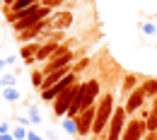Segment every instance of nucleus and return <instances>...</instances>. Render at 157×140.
<instances>
[{"instance_id":"nucleus-28","label":"nucleus","mask_w":157,"mask_h":140,"mask_svg":"<svg viewBox=\"0 0 157 140\" xmlns=\"http://www.w3.org/2000/svg\"><path fill=\"white\" fill-rule=\"evenodd\" d=\"M7 131H10V126H7V123H0V135H2V133H7Z\"/></svg>"},{"instance_id":"nucleus-27","label":"nucleus","mask_w":157,"mask_h":140,"mask_svg":"<svg viewBox=\"0 0 157 140\" xmlns=\"http://www.w3.org/2000/svg\"><path fill=\"white\" fill-rule=\"evenodd\" d=\"M0 140H15V135H10V131H7V133H2V135H0Z\"/></svg>"},{"instance_id":"nucleus-32","label":"nucleus","mask_w":157,"mask_h":140,"mask_svg":"<svg viewBox=\"0 0 157 140\" xmlns=\"http://www.w3.org/2000/svg\"><path fill=\"white\" fill-rule=\"evenodd\" d=\"M2 65H5V60H2V58H0V70H2Z\"/></svg>"},{"instance_id":"nucleus-15","label":"nucleus","mask_w":157,"mask_h":140,"mask_svg":"<svg viewBox=\"0 0 157 140\" xmlns=\"http://www.w3.org/2000/svg\"><path fill=\"white\" fill-rule=\"evenodd\" d=\"M63 128H65V131H68L70 135H80V131H78V121H75V119H70V116L63 121Z\"/></svg>"},{"instance_id":"nucleus-1","label":"nucleus","mask_w":157,"mask_h":140,"mask_svg":"<svg viewBox=\"0 0 157 140\" xmlns=\"http://www.w3.org/2000/svg\"><path fill=\"white\" fill-rule=\"evenodd\" d=\"M48 12H51V7L48 5H34V7H29V10H22V12H12L7 20L12 22V27L17 29V32H27L29 27H34L36 22L46 20L48 17Z\"/></svg>"},{"instance_id":"nucleus-25","label":"nucleus","mask_w":157,"mask_h":140,"mask_svg":"<svg viewBox=\"0 0 157 140\" xmlns=\"http://www.w3.org/2000/svg\"><path fill=\"white\" fill-rule=\"evenodd\" d=\"M27 140H44V135L34 133V131H29V133H27Z\"/></svg>"},{"instance_id":"nucleus-4","label":"nucleus","mask_w":157,"mask_h":140,"mask_svg":"<svg viewBox=\"0 0 157 140\" xmlns=\"http://www.w3.org/2000/svg\"><path fill=\"white\" fill-rule=\"evenodd\" d=\"M75 82H78L75 73H68V75H65V78H63L60 82L51 85L48 89H41V99H44V101H53V99H56V97L60 94V92H65V89H68L70 85H75Z\"/></svg>"},{"instance_id":"nucleus-11","label":"nucleus","mask_w":157,"mask_h":140,"mask_svg":"<svg viewBox=\"0 0 157 140\" xmlns=\"http://www.w3.org/2000/svg\"><path fill=\"white\" fill-rule=\"evenodd\" d=\"M70 24H73V15H70V12H60V15H56L53 22H51L53 29H68Z\"/></svg>"},{"instance_id":"nucleus-30","label":"nucleus","mask_w":157,"mask_h":140,"mask_svg":"<svg viewBox=\"0 0 157 140\" xmlns=\"http://www.w3.org/2000/svg\"><path fill=\"white\" fill-rule=\"evenodd\" d=\"M48 140H58V135L56 133H48Z\"/></svg>"},{"instance_id":"nucleus-35","label":"nucleus","mask_w":157,"mask_h":140,"mask_svg":"<svg viewBox=\"0 0 157 140\" xmlns=\"http://www.w3.org/2000/svg\"><path fill=\"white\" fill-rule=\"evenodd\" d=\"M0 78H2V75H0Z\"/></svg>"},{"instance_id":"nucleus-20","label":"nucleus","mask_w":157,"mask_h":140,"mask_svg":"<svg viewBox=\"0 0 157 140\" xmlns=\"http://www.w3.org/2000/svg\"><path fill=\"white\" fill-rule=\"evenodd\" d=\"M136 82H138V78H136V75H128V78L123 80V89H126V92H131V89L136 87Z\"/></svg>"},{"instance_id":"nucleus-17","label":"nucleus","mask_w":157,"mask_h":140,"mask_svg":"<svg viewBox=\"0 0 157 140\" xmlns=\"http://www.w3.org/2000/svg\"><path fill=\"white\" fill-rule=\"evenodd\" d=\"M2 97H5L7 101H17V99H20V92H17L15 87H5V92H2Z\"/></svg>"},{"instance_id":"nucleus-16","label":"nucleus","mask_w":157,"mask_h":140,"mask_svg":"<svg viewBox=\"0 0 157 140\" xmlns=\"http://www.w3.org/2000/svg\"><path fill=\"white\" fill-rule=\"evenodd\" d=\"M143 89H145V94H147V97L157 94V80H147V82H143Z\"/></svg>"},{"instance_id":"nucleus-33","label":"nucleus","mask_w":157,"mask_h":140,"mask_svg":"<svg viewBox=\"0 0 157 140\" xmlns=\"http://www.w3.org/2000/svg\"><path fill=\"white\" fill-rule=\"evenodd\" d=\"M36 2H44V0H36Z\"/></svg>"},{"instance_id":"nucleus-13","label":"nucleus","mask_w":157,"mask_h":140,"mask_svg":"<svg viewBox=\"0 0 157 140\" xmlns=\"http://www.w3.org/2000/svg\"><path fill=\"white\" fill-rule=\"evenodd\" d=\"M147 131L150 133H157V99H155V106H152V111H150V116H147Z\"/></svg>"},{"instance_id":"nucleus-7","label":"nucleus","mask_w":157,"mask_h":140,"mask_svg":"<svg viewBox=\"0 0 157 140\" xmlns=\"http://www.w3.org/2000/svg\"><path fill=\"white\" fill-rule=\"evenodd\" d=\"M145 133H147V123L143 119H136V121H131V123L126 126L121 140H140V138H145Z\"/></svg>"},{"instance_id":"nucleus-23","label":"nucleus","mask_w":157,"mask_h":140,"mask_svg":"<svg viewBox=\"0 0 157 140\" xmlns=\"http://www.w3.org/2000/svg\"><path fill=\"white\" fill-rule=\"evenodd\" d=\"M143 32L152 36V34H155V32H157V27H155V24H150V22H147V24H143Z\"/></svg>"},{"instance_id":"nucleus-10","label":"nucleus","mask_w":157,"mask_h":140,"mask_svg":"<svg viewBox=\"0 0 157 140\" xmlns=\"http://www.w3.org/2000/svg\"><path fill=\"white\" fill-rule=\"evenodd\" d=\"M56 48H58V41H51V44H44V46H39V51H36V60H48L53 53H56Z\"/></svg>"},{"instance_id":"nucleus-22","label":"nucleus","mask_w":157,"mask_h":140,"mask_svg":"<svg viewBox=\"0 0 157 140\" xmlns=\"http://www.w3.org/2000/svg\"><path fill=\"white\" fill-rule=\"evenodd\" d=\"M32 82H34L36 87H41V85H44V75H41L39 70H36V73H32Z\"/></svg>"},{"instance_id":"nucleus-29","label":"nucleus","mask_w":157,"mask_h":140,"mask_svg":"<svg viewBox=\"0 0 157 140\" xmlns=\"http://www.w3.org/2000/svg\"><path fill=\"white\" fill-rule=\"evenodd\" d=\"M60 0H44V5H48V7H53V5H58Z\"/></svg>"},{"instance_id":"nucleus-19","label":"nucleus","mask_w":157,"mask_h":140,"mask_svg":"<svg viewBox=\"0 0 157 140\" xmlns=\"http://www.w3.org/2000/svg\"><path fill=\"white\" fill-rule=\"evenodd\" d=\"M27 133H29V131H27L24 126H17V128L12 131V135H15V140H27Z\"/></svg>"},{"instance_id":"nucleus-12","label":"nucleus","mask_w":157,"mask_h":140,"mask_svg":"<svg viewBox=\"0 0 157 140\" xmlns=\"http://www.w3.org/2000/svg\"><path fill=\"white\" fill-rule=\"evenodd\" d=\"M36 51H39L36 44H27V46H22L20 58L24 60V63H34V60H36Z\"/></svg>"},{"instance_id":"nucleus-8","label":"nucleus","mask_w":157,"mask_h":140,"mask_svg":"<svg viewBox=\"0 0 157 140\" xmlns=\"http://www.w3.org/2000/svg\"><path fill=\"white\" fill-rule=\"evenodd\" d=\"M145 97H147V94H145V89H143V87H136V89H133V92L128 94V101H126V111H128V114L138 111V109L143 106Z\"/></svg>"},{"instance_id":"nucleus-26","label":"nucleus","mask_w":157,"mask_h":140,"mask_svg":"<svg viewBox=\"0 0 157 140\" xmlns=\"http://www.w3.org/2000/svg\"><path fill=\"white\" fill-rule=\"evenodd\" d=\"M143 140H157V133H150V131H147V133H145V138Z\"/></svg>"},{"instance_id":"nucleus-9","label":"nucleus","mask_w":157,"mask_h":140,"mask_svg":"<svg viewBox=\"0 0 157 140\" xmlns=\"http://www.w3.org/2000/svg\"><path fill=\"white\" fill-rule=\"evenodd\" d=\"M46 27H51V22H48V20H41V22H36L34 27H29L27 32H22L20 39H22V41H32L34 36H39V34L44 32V29H46Z\"/></svg>"},{"instance_id":"nucleus-6","label":"nucleus","mask_w":157,"mask_h":140,"mask_svg":"<svg viewBox=\"0 0 157 140\" xmlns=\"http://www.w3.org/2000/svg\"><path fill=\"white\" fill-rule=\"evenodd\" d=\"M94 116H97V106L92 104V106H87V109H82L78 114V131L80 135H87V133H92V123H94Z\"/></svg>"},{"instance_id":"nucleus-31","label":"nucleus","mask_w":157,"mask_h":140,"mask_svg":"<svg viewBox=\"0 0 157 140\" xmlns=\"http://www.w3.org/2000/svg\"><path fill=\"white\" fill-rule=\"evenodd\" d=\"M5 5H15V0H5Z\"/></svg>"},{"instance_id":"nucleus-18","label":"nucleus","mask_w":157,"mask_h":140,"mask_svg":"<svg viewBox=\"0 0 157 140\" xmlns=\"http://www.w3.org/2000/svg\"><path fill=\"white\" fill-rule=\"evenodd\" d=\"M15 75H12V73H5V75H2V78H0V85H2V87H15Z\"/></svg>"},{"instance_id":"nucleus-3","label":"nucleus","mask_w":157,"mask_h":140,"mask_svg":"<svg viewBox=\"0 0 157 140\" xmlns=\"http://www.w3.org/2000/svg\"><path fill=\"white\" fill-rule=\"evenodd\" d=\"M80 82H75V85H70L65 92H60L58 97L53 99V114L56 116H65L68 114V109H70V104H73V99L78 97V92H80Z\"/></svg>"},{"instance_id":"nucleus-24","label":"nucleus","mask_w":157,"mask_h":140,"mask_svg":"<svg viewBox=\"0 0 157 140\" xmlns=\"http://www.w3.org/2000/svg\"><path fill=\"white\" fill-rule=\"evenodd\" d=\"M17 123H20V126H24V128H29V126H32V121L27 119V116H20V119H17Z\"/></svg>"},{"instance_id":"nucleus-14","label":"nucleus","mask_w":157,"mask_h":140,"mask_svg":"<svg viewBox=\"0 0 157 140\" xmlns=\"http://www.w3.org/2000/svg\"><path fill=\"white\" fill-rule=\"evenodd\" d=\"M34 5H36V0H15V5H12V12L29 10V7H34Z\"/></svg>"},{"instance_id":"nucleus-21","label":"nucleus","mask_w":157,"mask_h":140,"mask_svg":"<svg viewBox=\"0 0 157 140\" xmlns=\"http://www.w3.org/2000/svg\"><path fill=\"white\" fill-rule=\"evenodd\" d=\"M29 121H32V123H41V116H39V111H36L34 106L29 109Z\"/></svg>"},{"instance_id":"nucleus-2","label":"nucleus","mask_w":157,"mask_h":140,"mask_svg":"<svg viewBox=\"0 0 157 140\" xmlns=\"http://www.w3.org/2000/svg\"><path fill=\"white\" fill-rule=\"evenodd\" d=\"M111 116H114V97L106 94L97 106V116H94V123H92V133H101V131L109 126Z\"/></svg>"},{"instance_id":"nucleus-34","label":"nucleus","mask_w":157,"mask_h":140,"mask_svg":"<svg viewBox=\"0 0 157 140\" xmlns=\"http://www.w3.org/2000/svg\"><path fill=\"white\" fill-rule=\"evenodd\" d=\"M155 20H157V15H155Z\"/></svg>"},{"instance_id":"nucleus-5","label":"nucleus","mask_w":157,"mask_h":140,"mask_svg":"<svg viewBox=\"0 0 157 140\" xmlns=\"http://www.w3.org/2000/svg\"><path fill=\"white\" fill-rule=\"evenodd\" d=\"M126 106L123 109H114V116L109 121V135L106 140H121V133H123V126H126Z\"/></svg>"}]
</instances>
